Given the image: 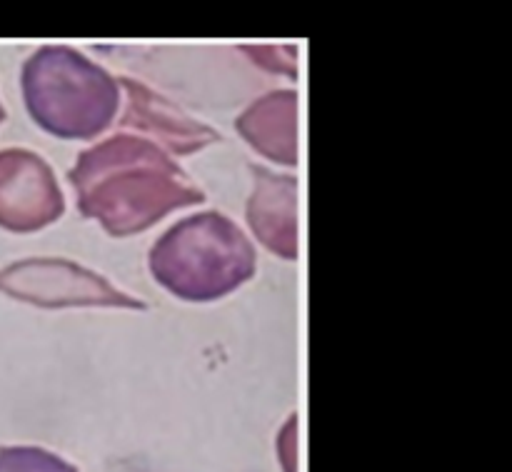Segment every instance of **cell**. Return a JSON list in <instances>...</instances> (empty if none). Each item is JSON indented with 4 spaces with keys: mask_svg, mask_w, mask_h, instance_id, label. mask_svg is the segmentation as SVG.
<instances>
[{
    "mask_svg": "<svg viewBox=\"0 0 512 472\" xmlns=\"http://www.w3.org/2000/svg\"><path fill=\"white\" fill-rule=\"evenodd\" d=\"M63 210V193L43 158L18 148L0 153V228L35 233Z\"/></svg>",
    "mask_w": 512,
    "mask_h": 472,
    "instance_id": "5b68a950",
    "label": "cell"
},
{
    "mask_svg": "<svg viewBox=\"0 0 512 472\" xmlns=\"http://www.w3.org/2000/svg\"><path fill=\"white\" fill-rule=\"evenodd\" d=\"M30 118L50 135L90 140L110 128L120 105L113 75L65 45H45L23 65Z\"/></svg>",
    "mask_w": 512,
    "mask_h": 472,
    "instance_id": "3957f363",
    "label": "cell"
},
{
    "mask_svg": "<svg viewBox=\"0 0 512 472\" xmlns=\"http://www.w3.org/2000/svg\"><path fill=\"white\" fill-rule=\"evenodd\" d=\"M238 130L250 145L283 165H295L298 143H295V93L265 95L250 105L238 120Z\"/></svg>",
    "mask_w": 512,
    "mask_h": 472,
    "instance_id": "ba28073f",
    "label": "cell"
},
{
    "mask_svg": "<svg viewBox=\"0 0 512 472\" xmlns=\"http://www.w3.org/2000/svg\"><path fill=\"white\" fill-rule=\"evenodd\" d=\"M255 170V193L248 203V223L265 248L283 258L298 255V225H295V180Z\"/></svg>",
    "mask_w": 512,
    "mask_h": 472,
    "instance_id": "8992f818",
    "label": "cell"
},
{
    "mask_svg": "<svg viewBox=\"0 0 512 472\" xmlns=\"http://www.w3.org/2000/svg\"><path fill=\"white\" fill-rule=\"evenodd\" d=\"M120 83L128 88L130 105L125 113V125H135L148 133H155L160 140L170 145L175 153H195V150L205 148L208 143H218L220 135L213 133L208 125H200L195 120L185 118L178 108L165 103L160 95L153 90L143 88L140 83L123 78Z\"/></svg>",
    "mask_w": 512,
    "mask_h": 472,
    "instance_id": "52a82bcc",
    "label": "cell"
},
{
    "mask_svg": "<svg viewBox=\"0 0 512 472\" xmlns=\"http://www.w3.org/2000/svg\"><path fill=\"white\" fill-rule=\"evenodd\" d=\"M0 472H78L43 448H0Z\"/></svg>",
    "mask_w": 512,
    "mask_h": 472,
    "instance_id": "9c48e42d",
    "label": "cell"
},
{
    "mask_svg": "<svg viewBox=\"0 0 512 472\" xmlns=\"http://www.w3.org/2000/svg\"><path fill=\"white\" fill-rule=\"evenodd\" d=\"M0 290L43 308L63 305H118L145 310V303L128 298L115 285L68 260H23L0 273Z\"/></svg>",
    "mask_w": 512,
    "mask_h": 472,
    "instance_id": "277c9868",
    "label": "cell"
},
{
    "mask_svg": "<svg viewBox=\"0 0 512 472\" xmlns=\"http://www.w3.org/2000/svg\"><path fill=\"white\" fill-rule=\"evenodd\" d=\"M68 180L78 193L80 213L115 238L143 233L170 210L205 200L165 150L133 135H115L80 153Z\"/></svg>",
    "mask_w": 512,
    "mask_h": 472,
    "instance_id": "6da1fadb",
    "label": "cell"
},
{
    "mask_svg": "<svg viewBox=\"0 0 512 472\" xmlns=\"http://www.w3.org/2000/svg\"><path fill=\"white\" fill-rule=\"evenodd\" d=\"M148 265L168 293L210 303L253 278L255 250L233 220L210 210L173 225L153 245Z\"/></svg>",
    "mask_w": 512,
    "mask_h": 472,
    "instance_id": "7a4b0ae2",
    "label": "cell"
},
{
    "mask_svg": "<svg viewBox=\"0 0 512 472\" xmlns=\"http://www.w3.org/2000/svg\"><path fill=\"white\" fill-rule=\"evenodd\" d=\"M3 118H5V110H3V105H0V123H3Z\"/></svg>",
    "mask_w": 512,
    "mask_h": 472,
    "instance_id": "30bf717a",
    "label": "cell"
}]
</instances>
